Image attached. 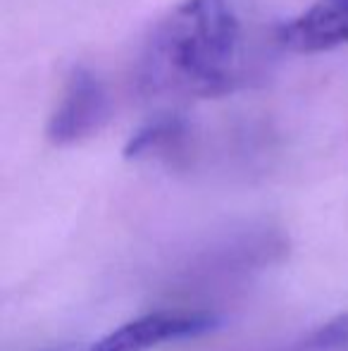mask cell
<instances>
[{
  "label": "cell",
  "instance_id": "1",
  "mask_svg": "<svg viewBox=\"0 0 348 351\" xmlns=\"http://www.w3.org/2000/svg\"><path fill=\"white\" fill-rule=\"evenodd\" d=\"M258 72L243 0H181L153 27L136 65L146 96L219 98Z\"/></svg>",
  "mask_w": 348,
  "mask_h": 351
},
{
  "label": "cell",
  "instance_id": "2",
  "mask_svg": "<svg viewBox=\"0 0 348 351\" xmlns=\"http://www.w3.org/2000/svg\"><path fill=\"white\" fill-rule=\"evenodd\" d=\"M217 325L219 318L208 311H153V313L139 315L120 325L98 342L75 351H148L160 344L176 342V339L200 337V335L217 330Z\"/></svg>",
  "mask_w": 348,
  "mask_h": 351
},
{
  "label": "cell",
  "instance_id": "3",
  "mask_svg": "<svg viewBox=\"0 0 348 351\" xmlns=\"http://www.w3.org/2000/svg\"><path fill=\"white\" fill-rule=\"evenodd\" d=\"M110 115V98L105 84L93 70L77 65L70 72L65 91L48 120V141L55 146H72L96 134Z\"/></svg>",
  "mask_w": 348,
  "mask_h": 351
},
{
  "label": "cell",
  "instance_id": "4",
  "mask_svg": "<svg viewBox=\"0 0 348 351\" xmlns=\"http://www.w3.org/2000/svg\"><path fill=\"white\" fill-rule=\"evenodd\" d=\"M274 41L301 56L348 46V0H315L301 14L279 24Z\"/></svg>",
  "mask_w": 348,
  "mask_h": 351
},
{
  "label": "cell",
  "instance_id": "5",
  "mask_svg": "<svg viewBox=\"0 0 348 351\" xmlns=\"http://www.w3.org/2000/svg\"><path fill=\"white\" fill-rule=\"evenodd\" d=\"M191 125L181 115L165 112L146 122L131 134L124 146V158L136 162H181L189 153Z\"/></svg>",
  "mask_w": 348,
  "mask_h": 351
},
{
  "label": "cell",
  "instance_id": "6",
  "mask_svg": "<svg viewBox=\"0 0 348 351\" xmlns=\"http://www.w3.org/2000/svg\"><path fill=\"white\" fill-rule=\"evenodd\" d=\"M293 351H348V313L336 315L308 332Z\"/></svg>",
  "mask_w": 348,
  "mask_h": 351
},
{
  "label": "cell",
  "instance_id": "7",
  "mask_svg": "<svg viewBox=\"0 0 348 351\" xmlns=\"http://www.w3.org/2000/svg\"><path fill=\"white\" fill-rule=\"evenodd\" d=\"M53 351H75V349H53Z\"/></svg>",
  "mask_w": 348,
  "mask_h": 351
}]
</instances>
